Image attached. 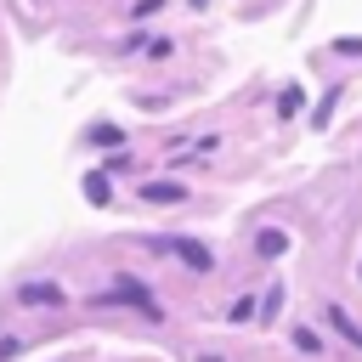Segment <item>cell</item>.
<instances>
[{"label":"cell","instance_id":"cell-1","mask_svg":"<svg viewBox=\"0 0 362 362\" xmlns=\"http://www.w3.org/2000/svg\"><path fill=\"white\" fill-rule=\"evenodd\" d=\"M90 305H136L141 317H164L158 294H153L147 283H136V277H113V288H107V294H96Z\"/></svg>","mask_w":362,"mask_h":362},{"label":"cell","instance_id":"cell-2","mask_svg":"<svg viewBox=\"0 0 362 362\" xmlns=\"http://www.w3.org/2000/svg\"><path fill=\"white\" fill-rule=\"evenodd\" d=\"M153 249H158V255H175V260L192 266V272H209V266H215L209 243H198V238H153Z\"/></svg>","mask_w":362,"mask_h":362},{"label":"cell","instance_id":"cell-3","mask_svg":"<svg viewBox=\"0 0 362 362\" xmlns=\"http://www.w3.org/2000/svg\"><path fill=\"white\" fill-rule=\"evenodd\" d=\"M17 300H23V305H68V294H62L57 283H23Z\"/></svg>","mask_w":362,"mask_h":362},{"label":"cell","instance_id":"cell-4","mask_svg":"<svg viewBox=\"0 0 362 362\" xmlns=\"http://www.w3.org/2000/svg\"><path fill=\"white\" fill-rule=\"evenodd\" d=\"M141 198H147V204H181L187 187H181V181H141Z\"/></svg>","mask_w":362,"mask_h":362},{"label":"cell","instance_id":"cell-5","mask_svg":"<svg viewBox=\"0 0 362 362\" xmlns=\"http://www.w3.org/2000/svg\"><path fill=\"white\" fill-rule=\"evenodd\" d=\"M255 255H260V260H277V255H288V232H277V226L255 232Z\"/></svg>","mask_w":362,"mask_h":362},{"label":"cell","instance_id":"cell-6","mask_svg":"<svg viewBox=\"0 0 362 362\" xmlns=\"http://www.w3.org/2000/svg\"><path fill=\"white\" fill-rule=\"evenodd\" d=\"M85 198H90V204H107V198H113V187H107V170H90V175H85Z\"/></svg>","mask_w":362,"mask_h":362},{"label":"cell","instance_id":"cell-7","mask_svg":"<svg viewBox=\"0 0 362 362\" xmlns=\"http://www.w3.org/2000/svg\"><path fill=\"white\" fill-rule=\"evenodd\" d=\"M328 322H334V328H339V339H351V345H356V351H362V328H356V322H351V317H345V311H339V305H328Z\"/></svg>","mask_w":362,"mask_h":362},{"label":"cell","instance_id":"cell-8","mask_svg":"<svg viewBox=\"0 0 362 362\" xmlns=\"http://www.w3.org/2000/svg\"><path fill=\"white\" fill-rule=\"evenodd\" d=\"M300 107H305V90H300V85H288V90L277 96V113H283V119H294Z\"/></svg>","mask_w":362,"mask_h":362},{"label":"cell","instance_id":"cell-9","mask_svg":"<svg viewBox=\"0 0 362 362\" xmlns=\"http://www.w3.org/2000/svg\"><path fill=\"white\" fill-rule=\"evenodd\" d=\"M90 141H96V147H119V141H124V130H119V124H96V130H90Z\"/></svg>","mask_w":362,"mask_h":362},{"label":"cell","instance_id":"cell-10","mask_svg":"<svg viewBox=\"0 0 362 362\" xmlns=\"http://www.w3.org/2000/svg\"><path fill=\"white\" fill-rule=\"evenodd\" d=\"M294 351H300V356H317L322 345H317V334H311V328H294Z\"/></svg>","mask_w":362,"mask_h":362},{"label":"cell","instance_id":"cell-11","mask_svg":"<svg viewBox=\"0 0 362 362\" xmlns=\"http://www.w3.org/2000/svg\"><path fill=\"white\" fill-rule=\"evenodd\" d=\"M255 317V300H232V322H249Z\"/></svg>","mask_w":362,"mask_h":362},{"label":"cell","instance_id":"cell-12","mask_svg":"<svg viewBox=\"0 0 362 362\" xmlns=\"http://www.w3.org/2000/svg\"><path fill=\"white\" fill-rule=\"evenodd\" d=\"M158 6H164V0H136L130 11H136V17H147V11H158Z\"/></svg>","mask_w":362,"mask_h":362}]
</instances>
